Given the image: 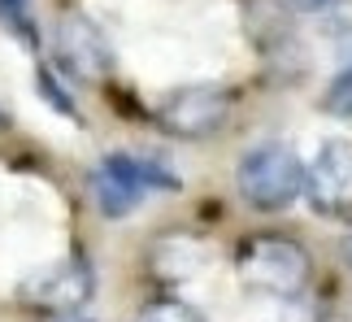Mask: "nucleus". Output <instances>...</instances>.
Here are the masks:
<instances>
[{
  "label": "nucleus",
  "mask_w": 352,
  "mask_h": 322,
  "mask_svg": "<svg viewBox=\"0 0 352 322\" xmlns=\"http://www.w3.org/2000/svg\"><path fill=\"white\" fill-rule=\"evenodd\" d=\"M235 183H239V196L252 209L278 213L305 192V161L296 157L292 144H278V140L256 144V149H248L239 157Z\"/></svg>",
  "instance_id": "1"
},
{
  "label": "nucleus",
  "mask_w": 352,
  "mask_h": 322,
  "mask_svg": "<svg viewBox=\"0 0 352 322\" xmlns=\"http://www.w3.org/2000/svg\"><path fill=\"white\" fill-rule=\"evenodd\" d=\"M239 275L243 283L256 288V292H270V297H300L309 288V275H314V261H309V253L296 244L292 235H274V231H261L252 239H243L239 248Z\"/></svg>",
  "instance_id": "2"
},
{
  "label": "nucleus",
  "mask_w": 352,
  "mask_h": 322,
  "mask_svg": "<svg viewBox=\"0 0 352 322\" xmlns=\"http://www.w3.org/2000/svg\"><path fill=\"white\" fill-rule=\"evenodd\" d=\"M305 196L318 218L352 222V140H322L305 166Z\"/></svg>",
  "instance_id": "3"
},
{
  "label": "nucleus",
  "mask_w": 352,
  "mask_h": 322,
  "mask_svg": "<svg viewBox=\"0 0 352 322\" xmlns=\"http://www.w3.org/2000/svg\"><path fill=\"white\" fill-rule=\"evenodd\" d=\"M91 187H96L104 218H126L144 200L148 187H179V179L170 170H161L157 161L131 157V153H109L100 161V170L91 174Z\"/></svg>",
  "instance_id": "4"
},
{
  "label": "nucleus",
  "mask_w": 352,
  "mask_h": 322,
  "mask_svg": "<svg viewBox=\"0 0 352 322\" xmlns=\"http://www.w3.org/2000/svg\"><path fill=\"white\" fill-rule=\"evenodd\" d=\"M231 105H235V96L226 87L192 83V87H179V92H170V96L161 100L157 122L166 127L170 136H179V140H205V136H213V131L226 127Z\"/></svg>",
  "instance_id": "5"
},
{
  "label": "nucleus",
  "mask_w": 352,
  "mask_h": 322,
  "mask_svg": "<svg viewBox=\"0 0 352 322\" xmlns=\"http://www.w3.org/2000/svg\"><path fill=\"white\" fill-rule=\"evenodd\" d=\"M52 48H57L61 70H70L74 78H87V83L104 78L109 65H113V52H109V44H104V35L96 31L91 18H83V13L61 18L57 35H52Z\"/></svg>",
  "instance_id": "6"
},
{
  "label": "nucleus",
  "mask_w": 352,
  "mask_h": 322,
  "mask_svg": "<svg viewBox=\"0 0 352 322\" xmlns=\"http://www.w3.org/2000/svg\"><path fill=\"white\" fill-rule=\"evenodd\" d=\"M26 301L39 314H78L91 301V266L87 257H70L61 266H52L48 275H39L26 288Z\"/></svg>",
  "instance_id": "7"
},
{
  "label": "nucleus",
  "mask_w": 352,
  "mask_h": 322,
  "mask_svg": "<svg viewBox=\"0 0 352 322\" xmlns=\"http://www.w3.org/2000/svg\"><path fill=\"white\" fill-rule=\"evenodd\" d=\"M135 322H205V318H200V310H192L187 301L161 297V301H148Z\"/></svg>",
  "instance_id": "8"
},
{
  "label": "nucleus",
  "mask_w": 352,
  "mask_h": 322,
  "mask_svg": "<svg viewBox=\"0 0 352 322\" xmlns=\"http://www.w3.org/2000/svg\"><path fill=\"white\" fill-rule=\"evenodd\" d=\"M322 109L335 114V118H352V65H344V70L331 78L327 96H322Z\"/></svg>",
  "instance_id": "9"
},
{
  "label": "nucleus",
  "mask_w": 352,
  "mask_h": 322,
  "mask_svg": "<svg viewBox=\"0 0 352 322\" xmlns=\"http://www.w3.org/2000/svg\"><path fill=\"white\" fill-rule=\"evenodd\" d=\"M39 92H44V100H57V109H61V114H74V109H70V96H65V92L57 87V78H52L48 70L39 74Z\"/></svg>",
  "instance_id": "10"
},
{
  "label": "nucleus",
  "mask_w": 352,
  "mask_h": 322,
  "mask_svg": "<svg viewBox=\"0 0 352 322\" xmlns=\"http://www.w3.org/2000/svg\"><path fill=\"white\" fill-rule=\"evenodd\" d=\"M292 13H331V9H340L348 5V0H283Z\"/></svg>",
  "instance_id": "11"
},
{
  "label": "nucleus",
  "mask_w": 352,
  "mask_h": 322,
  "mask_svg": "<svg viewBox=\"0 0 352 322\" xmlns=\"http://www.w3.org/2000/svg\"><path fill=\"white\" fill-rule=\"evenodd\" d=\"M314 322H344L340 314H322V318H314Z\"/></svg>",
  "instance_id": "12"
},
{
  "label": "nucleus",
  "mask_w": 352,
  "mask_h": 322,
  "mask_svg": "<svg viewBox=\"0 0 352 322\" xmlns=\"http://www.w3.org/2000/svg\"><path fill=\"white\" fill-rule=\"evenodd\" d=\"M348 266H352V235H348Z\"/></svg>",
  "instance_id": "13"
}]
</instances>
